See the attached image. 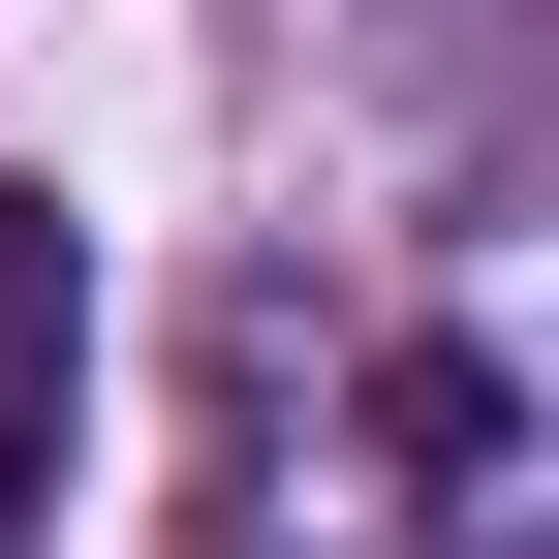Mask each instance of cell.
<instances>
[{"instance_id": "1", "label": "cell", "mask_w": 559, "mask_h": 559, "mask_svg": "<svg viewBox=\"0 0 559 559\" xmlns=\"http://www.w3.org/2000/svg\"><path fill=\"white\" fill-rule=\"evenodd\" d=\"M62 373H94V249L0 187V559H32V498H62Z\"/></svg>"}]
</instances>
